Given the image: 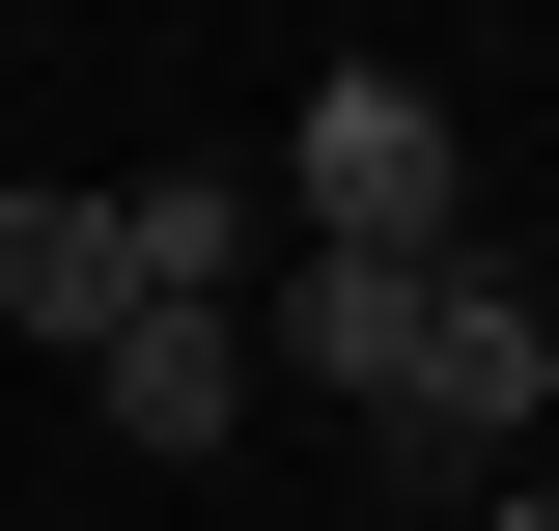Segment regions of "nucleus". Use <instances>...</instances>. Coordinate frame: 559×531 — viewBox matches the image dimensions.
I'll return each instance as SVG.
<instances>
[{"mask_svg": "<svg viewBox=\"0 0 559 531\" xmlns=\"http://www.w3.org/2000/svg\"><path fill=\"white\" fill-rule=\"evenodd\" d=\"M476 531H559V475H503V504H476Z\"/></svg>", "mask_w": 559, "mask_h": 531, "instance_id": "nucleus-4", "label": "nucleus"}, {"mask_svg": "<svg viewBox=\"0 0 559 531\" xmlns=\"http://www.w3.org/2000/svg\"><path fill=\"white\" fill-rule=\"evenodd\" d=\"M112 308H168V280H140V197H0V335H112Z\"/></svg>", "mask_w": 559, "mask_h": 531, "instance_id": "nucleus-3", "label": "nucleus"}, {"mask_svg": "<svg viewBox=\"0 0 559 531\" xmlns=\"http://www.w3.org/2000/svg\"><path fill=\"white\" fill-rule=\"evenodd\" d=\"M84 420H112V448H224V420H252V308H112L84 335Z\"/></svg>", "mask_w": 559, "mask_h": 531, "instance_id": "nucleus-2", "label": "nucleus"}, {"mask_svg": "<svg viewBox=\"0 0 559 531\" xmlns=\"http://www.w3.org/2000/svg\"><path fill=\"white\" fill-rule=\"evenodd\" d=\"M280 224H308V252H448V224H476V140H448V84L336 57V84H308V140H280Z\"/></svg>", "mask_w": 559, "mask_h": 531, "instance_id": "nucleus-1", "label": "nucleus"}]
</instances>
